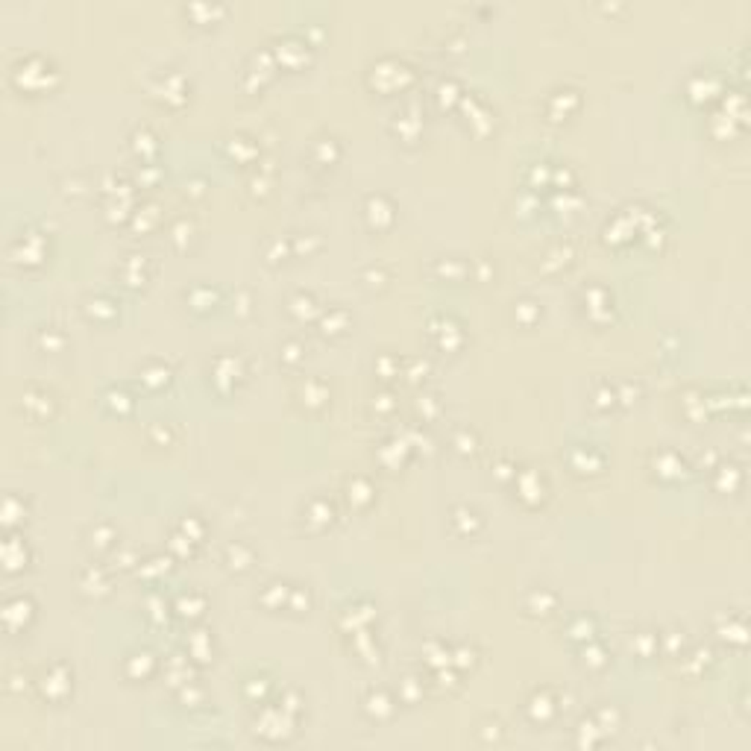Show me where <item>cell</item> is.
<instances>
[{"label":"cell","instance_id":"cell-52","mask_svg":"<svg viewBox=\"0 0 751 751\" xmlns=\"http://www.w3.org/2000/svg\"><path fill=\"white\" fill-rule=\"evenodd\" d=\"M168 569V558H150L147 564H141V572L144 576H159V572Z\"/></svg>","mask_w":751,"mask_h":751},{"label":"cell","instance_id":"cell-11","mask_svg":"<svg viewBox=\"0 0 751 751\" xmlns=\"http://www.w3.org/2000/svg\"><path fill=\"white\" fill-rule=\"evenodd\" d=\"M296 397L305 408H323L329 402V385L318 376H308V379L300 382V390H296Z\"/></svg>","mask_w":751,"mask_h":751},{"label":"cell","instance_id":"cell-33","mask_svg":"<svg viewBox=\"0 0 751 751\" xmlns=\"http://www.w3.org/2000/svg\"><path fill=\"white\" fill-rule=\"evenodd\" d=\"M593 634H596V625H593V619H590V617L578 614L576 619L569 622V637H572V640L587 643V640H593Z\"/></svg>","mask_w":751,"mask_h":751},{"label":"cell","instance_id":"cell-22","mask_svg":"<svg viewBox=\"0 0 751 751\" xmlns=\"http://www.w3.org/2000/svg\"><path fill=\"white\" fill-rule=\"evenodd\" d=\"M173 607H176V614H180V617L197 619L206 610V596H203V593H194V590L191 593H182V596L173 602Z\"/></svg>","mask_w":751,"mask_h":751},{"label":"cell","instance_id":"cell-38","mask_svg":"<svg viewBox=\"0 0 751 751\" xmlns=\"http://www.w3.org/2000/svg\"><path fill=\"white\" fill-rule=\"evenodd\" d=\"M513 305H517V308H513L517 320L525 323V326H531V323H535V320L540 318V305H537L535 300H520V303H513Z\"/></svg>","mask_w":751,"mask_h":751},{"label":"cell","instance_id":"cell-31","mask_svg":"<svg viewBox=\"0 0 751 751\" xmlns=\"http://www.w3.org/2000/svg\"><path fill=\"white\" fill-rule=\"evenodd\" d=\"M35 347H42L47 352H59L65 347V334L59 329H53V326H45V329L35 332Z\"/></svg>","mask_w":751,"mask_h":751},{"label":"cell","instance_id":"cell-5","mask_svg":"<svg viewBox=\"0 0 751 751\" xmlns=\"http://www.w3.org/2000/svg\"><path fill=\"white\" fill-rule=\"evenodd\" d=\"M513 484H517V496L525 505H540L543 496H546V482H543V476L535 467H525V470L513 472Z\"/></svg>","mask_w":751,"mask_h":751},{"label":"cell","instance_id":"cell-4","mask_svg":"<svg viewBox=\"0 0 751 751\" xmlns=\"http://www.w3.org/2000/svg\"><path fill=\"white\" fill-rule=\"evenodd\" d=\"M9 259L15 264H38V262L45 259V235H38L33 229L21 232L9 244Z\"/></svg>","mask_w":751,"mask_h":751},{"label":"cell","instance_id":"cell-44","mask_svg":"<svg viewBox=\"0 0 751 751\" xmlns=\"http://www.w3.org/2000/svg\"><path fill=\"white\" fill-rule=\"evenodd\" d=\"M311 599H308V590L303 587H291V599H288V607L296 610V614H303V610H308Z\"/></svg>","mask_w":751,"mask_h":751},{"label":"cell","instance_id":"cell-10","mask_svg":"<svg viewBox=\"0 0 751 751\" xmlns=\"http://www.w3.org/2000/svg\"><path fill=\"white\" fill-rule=\"evenodd\" d=\"M303 520H305V525H308L311 531H323V528L332 525V520H334V505H332L326 496H314V499L305 505V511H303Z\"/></svg>","mask_w":751,"mask_h":751},{"label":"cell","instance_id":"cell-30","mask_svg":"<svg viewBox=\"0 0 751 751\" xmlns=\"http://www.w3.org/2000/svg\"><path fill=\"white\" fill-rule=\"evenodd\" d=\"M21 517H27L24 499L18 496V493H6V499H4V523H6V528H12Z\"/></svg>","mask_w":751,"mask_h":751},{"label":"cell","instance_id":"cell-35","mask_svg":"<svg viewBox=\"0 0 751 751\" xmlns=\"http://www.w3.org/2000/svg\"><path fill=\"white\" fill-rule=\"evenodd\" d=\"M132 150L141 156V159H147V156H153L156 150H159V144H156V135L150 129H138L132 135Z\"/></svg>","mask_w":751,"mask_h":751},{"label":"cell","instance_id":"cell-26","mask_svg":"<svg viewBox=\"0 0 751 751\" xmlns=\"http://www.w3.org/2000/svg\"><path fill=\"white\" fill-rule=\"evenodd\" d=\"M320 326H323V334H341L347 326H349V314L341 308V305H332L323 318H320Z\"/></svg>","mask_w":751,"mask_h":751},{"label":"cell","instance_id":"cell-46","mask_svg":"<svg viewBox=\"0 0 751 751\" xmlns=\"http://www.w3.org/2000/svg\"><path fill=\"white\" fill-rule=\"evenodd\" d=\"M156 221H159V209L156 206H144V209H135V226L141 229H150Z\"/></svg>","mask_w":751,"mask_h":751},{"label":"cell","instance_id":"cell-34","mask_svg":"<svg viewBox=\"0 0 751 751\" xmlns=\"http://www.w3.org/2000/svg\"><path fill=\"white\" fill-rule=\"evenodd\" d=\"M291 311L296 314V318H314V314H318V303H314V293H305V291H300L291 300Z\"/></svg>","mask_w":751,"mask_h":751},{"label":"cell","instance_id":"cell-2","mask_svg":"<svg viewBox=\"0 0 751 751\" xmlns=\"http://www.w3.org/2000/svg\"><path fill=\"white\" fill-rule=\"evenodd\" d=\"M35 684H38V693H42V699H47V701H62V699H68L71 687H74V672L65 663L56 660V663H50L42 672V678H38Z\"/></svg>","mask_w":751,"mask_h":751},{"label":"cell","instance_id":"cell-48","mask_svg":"<svg viewBox=\"0 0 751 751\" xmlns=\"http://www.w3.org/2000/svg\"><path fill=\"white\" fill-rule=\"evenodd\" d=\"M617 400H619V397H617V390L610 388V385H602V388L596 390V400H593V402H596L599 408H610Z\"/></svg>","mask_w":751,"mask_h":751},{"label":"cell","instance_id":"cell-25","mask_svg":"<svg viewBox=\"0 0 751 751\" xmlns=\"http://www.w3.org/2000/svg\"><path fill=\"white\" fill-rule=\"evenodd\" d=\"M141 382H144L150 390L165 388V385L170 382V367L162 364V361H150V364H144V367H141Z\"/></svg>","mask_w":751,"mask_h":751},{"label":"cell","instance_id":"cell-53","mask_svg":"<svg viewBox=\"0 0 751 751\" xmlns=\"http://www.w3.org/2000/svg\"><path fill=\"white\" fill-rule=\"evenodd\" d=\"M150 438H159V441H165V446L170 443V438H173V429H170V423H153V429H150Z\"/></svg>","mask_w":751,"mask_h":751},{"label":"cell","instance_id":"cell-55","mask_svg":"<svg viewBox=\"0 0 751 751\" xmlns=\"http://www.w3.org/2000/svg\"><path fill=\"white\" fill-rule=\"evenodd\" d=\"M417 408H420V411L426 408V420L431 417V414H438V402H434V397H429V393H426V397H420V402H417Z\"/></svg>","mask_w":751,"mask_h":751},{"label":"cell","instance_id":"cell-8","mask_svg":"<svg viewBox=\"0 0 751 751\" xmlns=\"http://www.w3.org/2000/svg\"><path fill=\"white\" fill-rule=\"evenodd\" d=\"M525 710H528V719H531V722L546 725L552 716L558 714V701L552 699V689H549V687H543V689H535V693H531V699H528Z\"/></svg>","mask_w":751,"mask_h":751},{"label":"cell","instance_id":"cell-6","mask_svg":"<svg viewBox=\"0 0 751 751\" xmlns=\"http://www.w3.org/2000/svg\"><path fill=\"white\" fill-rule=\"evenodd\" d=\"M35 617V605L30 596H24V593H15V596H6L4 602V622L9 631H21L27 628V622Z\"/></svg>","mask_w":751,"mask_h":751},{"label":"cell","instance_id":"cell-54","mask_svg":"<svg viewBox=\"0 0 751 751\" xmlns=\"http://www.w3.org/2000/svg\"><path fill=\"white\" fill-rule=\"evenodd\" d=\"M417 687H420V684H417V678H405L402 699H405V701H414V699H417Z\"/></svg>","mask_w":751,"mask_h":751},{"label":"cell","instance_id":"cell-12","mask_svg":"<svg viewBox=\"0 0 751 751\" xmlns=\"http://www.w3.org/2000/svg\"><path fill=\"white\" fill-rule=\"evenodd\" d=\"M30 561V546L21 540V537H15L9 535L4 540V569L6 572H21Z\"/></svg>","mask_w":751,"mask_h":751},{"label":"cell","instance_id":"cell-28","mask_svg":"<svg viewBox=\"0 0 751 751\" xmlns=\"http://www.w3.org/2000/svg\"><path fill=\"white\" fill-rule=\"evenodd\" d=\"M262 605H267V607H282V605H288V599H291V587L285 584V581H270L264 590H262Z\"/></svg>","mask_w":751,"mask_h":751},{"label":"cell","instance_id":"cell-50","mask_svg":"<svg viewBox=\"0 0 751 751\" xmlns=\"http://www.w3.org/2000/svg\"><path fill=\"white\" fill-rule=\"evenodd\" d=\"M376 367H379V370L385 373V379H390L393 373H400V361L393 359V355H388V352H382V355H379V361H376Z\"/></svg>","mask_w":751,"mask_h":751},{"label":"cell","instance_id":"cell-3","mask_svg":"<svg viewBox=\"0 0 751 751\" xmlns=\"http://www.w3.org/2000/svg\"><path fill=\"white\" fill-rule=\"evenodd\" d=\"M244 379V364H241V355H232V352H221L217 359L211 361V382L221 393H229L235 385Z\"/></svg>","mask_w":751,"mask_h":751},{"label":"cell","instance_id":"cell-41","mask_svg":"<svg viewBox=\"0 0 751 751\" xmlns=\"http://www.w3.org/2000/svg\"><path fill=\"white\" fill-rule=\"evenodd\" d=\"M106 405L115 408V411H129L132 408V397L124 388H109L106 390Z\"/></svg>","mask_w":751,"mask_h":751},{"label":"cell","instance_id":"cell-29","mask_svg":"<svg viewBox=\"0 0 751 751\" xmlns=\"http://www.w3.org/2000/svg\"><path fill=\"white\" fill-rule=\"evenodd\" d=\"M188 648H191V658L194 660H209L211 658V634H206V631H194V634H188Z\"/></svg>","mask_w":751,"mask_h":751},{"label":"cell","instance_id":"cell-49","mask_svg":"<svg viewBox=\"0 0 751 751\" xmlns=\"http://www.w3.org/2000/svg\"><path fill=\"white\" fill-rule=\"evenodd\" d=\"M452 658H455V663H458V666H467V663L472 666V663H476V648L464 643V646H458L455 651H452Z\"/></svg>","mask_w":751,"mask_h":751},{"label":"cell","instance_id":"cell-24","mask_svg":"<svg viewBox=\"0 0 751 751\" xmlns=\"http://www.w3.org/2000/svg\"><path fill=\"white\" fill-rule=\"evenodd\" d=\"M347 496H349V502L352 505H370L373 502V496H376V490H373V484L364 479V476H352L349 482H347Z\"/></svg>","mask_w":751,"mask_h":751},{"label":"cell","instance_id":"cell-15","mask_svg":"<svg viewBox=\"0 0 751 751\" xmlns=\"http://www.w3.org/2000/svg\"><path fill=\"white\" fill-rule=\"evenodd\" d=\"M21 408L27 414H33V417H47V414L53 411L50 390H45V388H27L24 397H21Z\"/></svg>","mask_w":751,"mask_h":751},{"label":"cell","instance_id":"cell-43","mask_svg":"<svg viewBox=\"0 0 751 751\" xmlns=\"http://www.w3.org/2000/svg\"><path fill=\"white\" fill-rule=\"evenodd\" d=\"M569 259H572V247H569V244H566V247L561 244V247H558L555 252H549V255H546V259H543V270H555V267H561V264H566Z\"/></svg>","mask_w":751,"mask_h":751},{"label":"cell","instance_id":"cell-32","mask_svg":"<svg viewBox=\"0 0 751 751\" xmlns=\"http://www.w3.org/2000/svg\"><path fill=\"white\" fill-rule=\"evenodd\" d=\"M191 238H194V223L188 221V217H180V221L170 223V241H173V247L185 250L191 244Z\"/></svg>","mask_w":751,"mask_h":751},{"label":"cell","instance_id":"cell-40","mask_svg":"<svg viewBox=\"0 0 751 751\" xmlns=\"http://www.w3.org/2000/svg\"><path fill=\"white\" fill-rule=\"evenodd\" d=\"M434 270H441L446 279H461V276L467 273V264L461 262V259H455V255H452V259H441L438 264H434Z\"/></svg>","mask_w":751,"mask_h":751},{"label":"cell","instance_id":"cell-23","mask_svg":"<svg viewBox=\"0 0 751 751\" xmlns=\"http://www.w3.org/2000/svg\"><path fill=\"white\" fill-rule=\"evenodd\" d=\"M655 472L660 479H681L684 476V461L675 452H658L655 455Z\"/></svg>","mask_w":751,"mask_h":751},{"label":"cell","instance_id":"cell-14","mask_svg":"<svg viewBox=\"0 0 751 751\" xmlns=\"http://www.w3.org/2000/svg\"><path fill=\"white\" fill-rule=\"evenodd\" d=\"M364 710H367V716L376 719V722H385L393 716V699L388 689H370L367 699H364Z\"/></svg>","mask_w":751,"mask_h":751},{"label":"cell","instance_id":"cell-16","mask_svg":"<svg viewBox=\"0 0 751 751\" xmlns=\"http://www.w3.org/2000/svg\"><path fill=\"white\" fill-rule=\"evenodd\" d=\"M223 561H226V566H229L232 572H247V569L252 566V561H255V552H252V546H247L244 540H235V543L226 546Z\"/></svg>","mask_w":751,"mask_h":751},{"label":"cell","instance_id":"cell-13","mask_svg":"<svg viewBox=\"0 0 751 751\" xmlns=\"http://www.w3.org/2000/svg\"><path fill=\"white\" fill-rule=\"evenodd\" d=\"M124 672H127V678H132V681H144V678H150L153 672H156V658H153V651H150V648L132 651V655L127 658V663H124Z\"/></svg>","mask_w":751,"mask_h":751},{"label":"cell","instance_id":"cell-36","mask_svg":"<svg viewBox=\"0 0 751 751\" xmlns=\"http://www.w3.org/2000/svg\"><path fill=\"white\" fill-rule=\"evenodd\" d=\"M476 431H470L467 426L464 429H455V434H452V446H455L461 455H470V452H476Z\"/></svg>","mask_w":751,"mask_h":751},{"label":"cell","instance_id":"cell-56","mask_svg":"<svg viewBox=\"0 0 751 751\" xmlns=\"http://www.w3.org/2000/svg\"><path fill=\"white\" fill-rule=\"evenodd\" d=\"M24 684H27V678L21 675V672H15V675H9V678H6V689H9V693H15V689H21Z\"/></svg>","mask_w":751,"mask_h":751},{"label":"cell","instance_id":"cell-18","mask_svg":"<svg viewBox=\"0 0 751 751\" xmlns=\"http://www.w3.org/2000/svg\"><path fill=\"white\" fill-rule=\"evenodd\" d=\"M555 605H558V596L552 590H546V587L528 590V596H525V610H528V614H535V617H549L552 610H555Z\"/></svg>","mask_w":751,"mask_h":751},{"label":"cell","instance_id":"cell-47","mask_svg":"<svg viewBox=\"0 0 751 751\" xmlns=\"http://www.w3.org/2000/svg\"><path fill=\"white\" fill-rule=\"evenodd\" d=\"M86 311L91 314V318H100L103 311L115 314L117 308H115V303H112V300H106V296H94V300H88V303H86Z\"/></svg>","mask_w":751,"mask_h":751},{"label":"cell","instance_id":"cell-19","mask_svg":"<svg viewBox=\"0 0 751 751\" xmlns=\"http://www.w3.org/2000/svg\"><path fill=\"white\" fill-rule=\"evenodd\" d=\"M452 525H455L461 535H476V531L482 528V517H479L476 508L455 505V508H452Z\"/></svg>","mask_w":751,"mask_h":751},{"label":"cell","instance_id":"cell-21","mask_svg":"<svg viewBox=\"0 0 751 751\" xmlns=\"http://www.w3.org/2000/svg\"><path fill=\"white\" fill-rule=\"evenodd\" d=\"M88 546L94 549V552H106V549H115V543H117V531H115V525H109V523H97V525H91L88 528Z\"/></svg>","mask_w":751,"mask_h":751},{"label":"cell","instance_id":"cell-9","mask_svg":"<svg viewBox=\"0 0 751 751\" xmlns=\"http://www.w3.org/2000/svg\"><path fill=\"white\" fill-rule=\"evenodd\" d=\"M80 587H83V593H88V596H94V599L106 596V593L112 590V578H109L106 566H100V564L86 566L80 572Z\"/></svg>","mask_w":751,"mask_h":751},{"label":"cell","instance_id":"cell-51","mask_svg":"<svg viewBox=\"0 0 751 751\" xmlns=\"http://www.w3.org/2000/svg\"><path fill=\"white\" fill-rule=\"evenodd\" d=\"M364 282H367L370 288H382V285L388 282V273H385L382 267H367V270H364Z\"/></svg>","mask_w":751,"mask_h":751},{"label":"cell","instance_id":"cell-1","mask_svg":"<svg viewBox=\"0 0 751 751\" xmlns=\"http://www.w3.org/2000/svg\"><path fill=\"white\" fill-rule=\"evenodd\" d=\"M53 76V65L42 56H27L21 59L15 68H12V80L18 88H27V91H35V88H45L47 80Z\"/></svg>","mask_w":751,"mask_h":751},{"label":"cell","instance_id":"cell-27","mask_svg":"<svg viewBox=\"0 0 751 751\" xmlns=\"http://www.w3.org/2000/svg\"><path fill=\"white\" fill-rule=\"evenodd\" d=\"M185 300L191 303L194 311H209V308H214V303H217V291H211L209 285H194V288L185 293Z\"/></svg>","mask_w":751,"mask_h":751},{"label":"cell","instance_id":"cell-39","mask_svg":"<svg viewBox=\"0 0 751 751\" xmlns=\"http://www.w3.org/2000/svg\"><path fill=\"white\" fill-rule=\"evenodd\" d=\"M311 150H323V156H320V162H323V165H332V162L341 156V144L334 141V138H318Z\"/></svg>","mask_w":751,"mask_h":751},{"label":"cell","instance_id":"cell-17","mask_svg":"<svg viewBox=\"0 0 751 751\" xmlns=\"http://www.w3.org/2000/svg\"><path fill=\"white\" fill-rule=\"evenodd\" d=\"M569 464L578 472H599L605 467V455L596 446H576L569 455Z\"/></svg>","mask_w":751,"mask_h":751},{"label":"cell","instance_id":"cell-37","mask_svg":"<svg viewBox=\"0 0 751 751\" xmlns=\"http://www.w3.org/2000/svg\"><path fill=\"white\" fill-rule=\"evenodd\" d=\"M267 689H270V681L267 678H250L244 684V696L252 701V704H262L264 696H267Z\"/></svg>","mask_w":751,"mask_h":751},{"label":"cell","instance_id":"cell-42","mask_svg":"<svg viewBox=\"0 0 751 751\" xmlns=\"http://www.w3.org/2000/svg\"><path fill=\"white\" fill-rule=\"evenodd\" d=\"M180 531L182 535L188 537V540H194V543H200V537H203V523H200V517H197V513H191V517H185L182 523H180Z\"/></svg>","mask_w":751,"mask_h":751},{"label":"cell","instance_id":"cell-45","mask_svg":"<svg viewBox=\"0 0 751 751\" xmlns=\"http://www.w3.org/2000/svg\"><path fill=\"white\" fill-rule=\"evenodd\" d=\"M282 361L291 364V367H293V364H300V361H303V344H300V341H285V344H282Z\"/></svg>","mask_w":751,"mask_h":751},{"label":"cell","instance_id":"cell-20","mask_svg":"<svg viewBox=\"0 0 751 751\" xmlns=\"http://www.w3.org/2000/svg\"><path fill=\"white\" fill-rule=\"evenodd\" d=\"M159 97L162 100H176V103H182L185 100V80H182V74H176V71H165L159 76Z\"/></svg>","mask_w":751,"mask_h":751},{"label":"cell","instance_id":"cell-7","mask_svg":"<svg viewBox=\"0 0 751 751\" xmlns=\"http://www.w3.org/2000/svg\"><path fill=\"white\" fill-rule=\"evenodd\" d=\"M364 217H367V223L376 232H382V229H388L393 223V203L388 200L385 194H370L367 203H364Z\"/></svg>","mask_w":751,"mask_h":751}]
</instances>
